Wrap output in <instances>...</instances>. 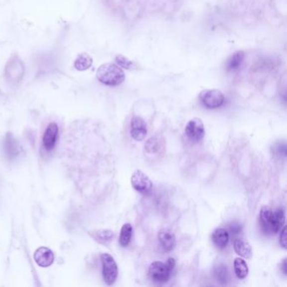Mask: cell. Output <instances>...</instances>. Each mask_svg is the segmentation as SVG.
Here are the masks:
<instances>
[{"instance_id":"cell-1","label":"cell","mask_w":287,"mask_h":287,"mask_svg":"<svg viewBox=\"0 0 287 287\" xmlns=\"http://www.w3.org/2000/svg\"><path fill=\"white\" fill-rule=\"evenodd\" d=\"M285 212L279 208L273 211L270 206H265L260 212V224L266 235H275L285 225Z\"/></svg>"},{"instance_id":"cell-2","label":"cell","mask_w":287,"mask_h":287,"mask_svg":"<svg viewBox=\"0 0 287 287\" xmlns=\"http://www.w3.org/2000/svg\"><path fill=\"white\" fill-rule=\"evenodd\" d=\"M98 80L107 86H118L126 79L124 71L114 63H105L100 66L96 73Z\"/></svg>"},{"instance_id":"cell-3","label":"cell","mask_w":287,"mask_h":287,"mask_svg":"<svg viewBox=\"0 0 287 287\" xmlns=\"http://www.w3.org/2000/svg\"><path fill=\"white\" fill-rule=\"evenodd\" d=\"M103 279L109 286L114 284L118 277V267L114 258L109 254L101 255Z\"/></svg>"},{"instance_id":"cell-4","label":"cell","mask_w":287,"mask_h":287,"mask_svg":"<svg viewBox=\"0 0 287 287\" xmlns=\"http://www.w3.org/2000/svg\"><path fill=\"white\" fill-rule=\"evenodd\" d=\"M172 271L166 263L161 261H155L149 266V277L152 279V282L163 284L168 282L171 277Z\"/></svg>"},{"instance_id":"cell-5","label":"cell","mask_w":287,"mask_h":287,"mask_svg":"<svg viewBox=\"0 0 287 287\" xmlns=\"http://www.w3.org/2000/svg\"><path fill=\"white\" fill-rule=\"evenodd\" d=\"M131 184L133 189L142 195H148L152 188V182L144 171L138 169L131 177Z\"/></svg>"},{"instance_id":"cell-6","label":"cell","mask_w":287,"mask_h":287,"mask_svg":"<svg viewBox=\"0 0 287 287\" xmlns=\"http://www.w3.org/2000/svg\"><path fill=\"white\" fill-rule=\"evenodd\" d=\"M201 103L206 108H219L224 104L225 96L218 90H204L200 95Z\"/></svg>"},{"instance_id":"cell-7","label":"cell","mask_w":287,"mask_h":287,"mask_svg":"<svg viewBox=\"0 0 287 287\" xmlns=\"http://www.w3.org/2000/svg\"><path fill=\"white\" fill-rule=\"evenodd\" d=\"M187 138L193 143L201 141L205 137V127L203 122L200 118H193L187 123L184 128Z\"/></svg>"},{"instance_id":"cell-8","label":"cell","mask_w":287,"mask_h":287,"mask_svg":"<svg viewBox=\"0 0 287 287\" xmlns=\"http://www.w3.org/2000/svg\"><path fill=\"white\" fill-rule=\"evenodd\" d=\"M131 136L135 141H144L147 134L146 122L140 117H134L131 121Z\"/></svg>"},{"instance_id":"cell-9","label":"cell","mask_w":287,"mask_h":287,"mask_svg":"<svg viewBox=\"0 0 287 287\" xmlns=\"http://www.w3.org/2000/svg\"><path fill=\"white\" fill-rule=\"evenodd\" d=\"M157 240L165 252H170L176 246L175 235L168 228H163L158 232Z\"/></svg>"},{"instance_id":"cell-10","label":"cell","mask_w":287,"mask_h":287,"mask_svg":"<svg viewBox=\"0 0 287 287\" xmlns=\"http://www.w3.org/2000/svg\"><path fill=\"white\" fill-rule=\"evenodd\" d=\"M57 137H58V126L57 123L52 122L46 128L42 139V144L46 151H51L54 148Z\"/></svg>"},{"instance_id":"cell-11","label":"cell","mask_w":287,"mask_h":287,"mask_svg":"<svg viewBox=\"0 0 287 287\" xmlns=\"http://www.w3.org/2000/svg\"><path fill=\"white\" fill-rule=\"evenodd\" d=\"M34 260L39 266L46 268L52 266L54 262V254L48 248L41 247L36 249L34 254Z\"/></svg>"},{"instance_id":"cell-12","label":"cell","mask_w":287,"mask_h":287,"mask_svg":"<svg viewBox=\"0 0 287 287\" xmlns=\"http://www.w3.org/2000/svg\"><path fill=\"white\" fill-rule=\"evenodd\" d=\"M90 235L99 244L108 245L113 241L115 233L109 229H99V230L90 231Z\"/></svg>"},{"instance_id":"cell-13","label":"cell","mask_w":287,"mask_h":287,"mask_svg":"<svg viewBox=\"0 0 287 287\" xmlns=\"http://www.w3.org/2000/svg\"><path fill=\"white\" fill-rule=\"evenodd\" d=\"M211 240L218 249H225L229 241V233L225 228H217L211 234Z\"/></svg>"},{"instance_id":"cell-14","label":"cell","mask_w":287,"mask_h":287,"mask_svg":"<svg viewBox=\"0 0 287 287\" xmlns=\"http://www.w3.org/2000/svg\"><path fill=\"white\" fill-rule=\"evenodd\" d=\"M233 248L235 250L236 254L239 256L249 260L253 256L252 247L249 243L245 241L244 239H237L233 244Z\"/></svg>"},{"instance_id":"cell-15","label":"cell","mask_w":287,"mask_h":287,"mask_svg":"<svg viewBox=\"0 0 287 287\" xmlns=\"http://www.w3.org/2000/svg\"><path fill=\"white\" fill-rule=\"evenodd\" d=\"M4 151L8 158L14 159L19 154V146L16 140L13 138L11 134H8L4 141Z\"/></svg>"},{"instance_id":"cell-16","label":"cell","mask_w":287,"mask_h":287,"mask_svg":"<svg viewBox=\"0 0 287 287\" xmlns=\"http://www.w3.org/2000/svg\"><path fill=\"white\" fill-rule=\"evenodd\" d=\"M245 58V53L243 51H239L233 53L227 62L226 67L228 71H235L241 67L242 63Z\"/></svg>"},{"instance_id":"cell-17","label":"cell","mask_w":287,"mask_h":287,"mask_svg":"<svg viewBox=\"0 0 287 287\" xmlns=\"http://www.w3.org/2000/svg\"><path fill=\"white\" fill-rule=\"evenodd\" d=\"M93 58L85 52L80 53L74 62V68L78 71H86L92 66Z\"/></svg>"},{"instance_id":"cell-18","label":"cell","mask_w":287,"mask_h":287,"mask_svg":"<svg viewBox=\"0 0 287 287\" xmlns=\"http://www.w3.org/2000/svg\"><path fill=\"white\" fill-rule=\"evenodd\" d=\"M234 272L239 279H244L249 275V267L246 261L241 258H236L234 260Z\"/></svg>"},{"instance_id":"cell-19","label":"cell","mask_w":287,"mask_h":287,"mask_svg":"<svg viewBox=\"0 0 287 287\" xmlns=\"http://www.w3.org/2000/svg\"><path fill=\"white\" fill-rule=\"evenodd\" d=\"M133 228L130 223H126L122 226L120 233L119 242L122 247H128L132 240L133 237Z\"/></svg>"},{"instance_id":"cell-20","label":"cell","mask_w":287,"mask_h":287,"mask_svg":"<svg viewBox=\"0 0 287 287\" xmlns=\"http://www.w3.org/2000/svg\"><path fill=\"white\" fill-rule=\"evenodd\" d=\"M214 276L217 282L223 283V284L227 283L228 282V277H229L228 266H226L223 264L217 266L214 270Z\"/></svg>"},{"instance_id":"cell-21","label":"cell","mask_w":287,"mask_h":287,"mask_svg":"<svg viewBox=\"0 0 287 287\" xmlns=\"http://www.w3.org/2000/svg\"><path fill=\"white\" fill-rule=\"evenodd\" d=\"M116 62H117V64L121 68H125V69H132L133 68V63L131 60L128 59V57H125L123 55H117L116 57Z\"/></svg>"},{"instance_id":"cell-22","label":"cell","mask_w":287,"mask_h":287,"mask_svg":"<svg viewBox=\"0 0 287 287\" xmlns=\"http://www.w3.org/2000/svg\"><path fill=\"white\" fill-rule=\"evenodd\" d=\"M145 148L146 149V151L148 152H155L157 151V144L156 139L153 138V139H149L147 143H146V145H145Z\"/></svg>"},{"instance_id":"cell-23","label":"cell","mask_w":287,"mask_h":287,"mask_svg":"<svg viewBox=\"0 0 287 287\" xmlns=\"http://www.w3.org/2000/svg\"><path fill=\"white\" fill-rule=\"evenodd\" d=\"M280 244L283 249H287V228L286 226L281 229V235H280Z\"/></svg>"},{"instance_id":"cell-24","label":"cell","mask_w":287,"mask_h":287,"mask_svg":"<svg viewBox=\"0 0 287 287\" xmlns=\"http://www.w3.org/2000/svg\"><path fill=\"white\" fill-rule=\"evenodd\" d=\"M242 225L238 222H233L229 225V230L233 235H238L242 232Z\"/></svg>"},{"instance_id":"cell-25","label":"cell","mask_w":287,"mask_h":287,"mask_svg":"<svg viewBox=\"0 0 287 287\" xmlns=\"http://www.w3.org/2000/svg\"><path fill=\"white\" fill-rule=\"evenodd\" d=\"M282 271L284 274L285 276L287 275V259H284L283 262H282Z\"/></svg>"}]
</instances>
